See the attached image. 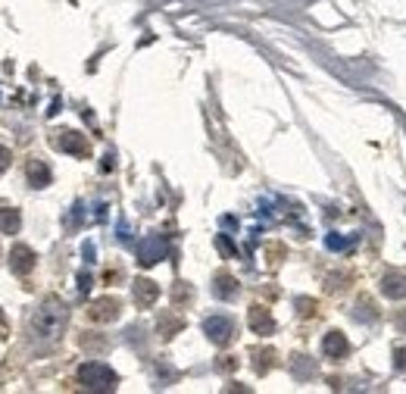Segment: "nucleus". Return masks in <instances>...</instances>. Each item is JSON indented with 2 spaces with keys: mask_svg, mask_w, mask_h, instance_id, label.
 Segmentation results:
<instances>
[{
  "mask_svg": "<svg viewBox=\"0 0 406 394\" xmlns=\"http://www.w3.org/2000/svg\"><path fill=\"white\" fill-rule=\"evenodd\" d=\"M347 351H350V341H347L341 332H328L322 338V353L328 357V360H341V357H347Z\"/></svg>",
  "mask_w": 406,
  "mask_h": 394,
  "instance_id": "6e6552de",
  "label": "nucleus"
},
{
  "mask_svg": "<svg viewBox=\"0 0 406 394\" xmlns=\"http://www.w3.org/2000/svg\"><path fill=\"white\" fill-rule=\"evenodd\" d=\"M291 369H294V375H297V379H310L312 369H316V363H312L310 357H303V353H297V357L291 360Z\"/></svg>",
  "mask_w": 406,
  "mask_h": 394,
  "instance_id": "2eb2a0df",
  "label": "nucleus"
},
{
  "mask_svg": "<svg viewBox=\"0 0 406 394\" xmlns=\"http://www.w3.org/2000/svg\"><path fill=\"white\" fill-rule=\"evenodd\" d=\"M10 160H13V156H10V150L3 147V144H0V172H3V169L10 166Z\"/></svg>",
  "mask_w": 406,
  "mask_h": 394,
  "instance_id": "5701e85b",
  "label": "nucleus"
},
{
  "mask_svg": "<svg viewBox=\"0 0 406 394\" xmlns=\"http://www.w3.org/2000/svg\"><path fill=\"white\" fill-rule=\"evenodd\" d=\"M19 225H22L19 210H13V207H0V231H3V235H16Z\"/></svg>",
  "mask_w": 406,
  "mask_h": 394,
  "instance_id": "4468645a",
  "label": "nucleus"
},
{
  "mask_svg": "<svg viewBox=\"0 0 406 394\" xmlns=\"http://www.w3.org/2000/svg\"><path fill=\"white\" fill-rule=\"evenodd\" d=\"M297 307H300V316H312L316 313V300L310 298H297Z\"/></svg>",
  "mask_w": 406,
  "mask_h": 394,
  "instance_id": "6ab92c4d",
  "label": "nucleus"
},
{
  "mask_svg": "<svg viewBox=\"0 0 406 394\" xmlns=\"http://www.w3.org/2000/svg\"><path fill=\"white\" fill-rule=\"evenodd\" d=\"M166 257V241L160 235H147V238L138 245V263L141 266H153Z\"/></svg>",
  "mask_w": 406,
  "mask_h": 394,
  "instance_id": "39448f33",
  "label": "nucleus"
},
{
  "mask_svg": "<svg viewBox=\"0 0 406 394\" xmlns=\"http://www.w3.org/2000/svg\"><path fill=\"white\" fill-rule=\"evenodd\" d=\"M10 335V322H7V316H3V310H0V341L7 338Z\"/></svg>",
  "mask_w": 406,
  "mask_h": 394,
  "instance_id": "b1692460",
  "label": "nucleus"
},
{
  "mask_svg": "<svg viewBox=\"0 0 406 394\" xmlns=\"http://www.w3.org/2000/svg\"><path fill=\"white\" fill-rule=\"evenodd\" d=\"M25 176H28V182H32V188H47L50 185V166L44 163V160H32L28 163V169H25Z\"/></svg>",
  "mask_w": 406,
  "mask_h": 394,
  "instance_id": "f8f14e48",
  "label": "nucleus"
},
{
  "mask_svg": "<svg viewBox=\"0 0 406 394\" xmlns=\"http://www.w3.org/2000/svg\"><path fill=\"white\" fill-rule=\"evenodd\" d=\"M69 326V307L60 298H47L32 316V338L38 344H54Z\"/></svg>",
  "mask_w": 406,
  "mask_h": 394,
  "instance_id": "f257e3e1",
  "label": "nucleus"
},
{
  "mask_svg": "<svg viewBox=\"0 0 406 394\" xmlns=\"http://www.w3.org/2000/svg\"><path fill=\"white\" fill-rule=\"evenodd\" d=\"M78 291H81V294H88V291H91V276H88V272H81V276H78Z\"/></svg>",
  "mask_w": 406,
  "mask_h": 394,
  "instance_id": "4be33fe9",
  "label": "nucleus"
},
{
  "mask_svg": "<svg viewBox=\"0 0 406 394\" xmlns=\"http://www.w3.org/2000/svg\"><path fill=\"white\" fill-rule=\"evenodd\" d=\"M10 269L16 272V276H28V272L34 269V251L25 245H16L13 251H10Z\"/></svg>",
  "mask_w": 406,
  "mask_h": 394,
  "instance_id": "0eeeda50",
  "label": "nucleus"
},
{
  "mask_svg": "<svg viewBox=\"0 0 406 394\" xmlns=\"http://www.w3.org/2000/svg\"><path fill=\"white\" fill-rule=\"evenodd\" d=\"M356 320L359 322H375V320H378V310H375V304H372V300H359V304H356Z\"/></svg>",
  "mask_w": 406,
  "mask_h": 394,
  "instance_id": "dca6fc26",
  "label": "nucleus"
},
{
  "mask_svg": "<svg viewBox=\"0 0 406 394\" xmlns=\"http://www.w3.org/2000/svg\"><path fill=\"white\" fill-rule=\"evenodd\" d=\"M78 385L85 388V391H94V394H107V391H116V385H119V375L113 373V369L107 366V363H85V366H78Z\"/></svg>",
  "mask_w": 406,
  "mask_h": 394,
  "instance_id": "f03ea898",
  "label": "nucleus"
},
{
  "mask_svg": "<svg viewBox=\"0 0 406 394\" xmlns=\"http://www.w3.org/2000/svg\"><path fill=\"white\" fill-rule=\"evenodd\" d=\"M394 366H397L400 373L406 369V347H397V351H394Z\"/></svg>",
  "mask_w": 406,
  "mask_h": 394,
  "instance_id": "412c9836",
  "label": "nucleus"
},
{
  "mask_svg": "<svg viewBox=\"0 0 406 394\" xmlns=\"http://www.w3.org/2000/svg\"><path fill=\"white\" fill-rule=\"evenodd\" d=\"M54 147H60L63 154H72V156H88L91 154V144L81 132H56L54 135Z\"/></svg>",
  "mask_w": 406,
  "mask_h": 394,
  "instance_id": "20e7f679",
  "label": "nucleus"
},
{
  "mask_svg": "<svg viewBox=\"0 0 406 394\" xmlns=\"http://www.w3.org/2000/svg\"><path fill=\"white\" fill-rule=\"evenodd\" d=\"M247 322H250V329L257 335H272L275 332V320H272V313L266 310V307H250V316H247Z\"/></svg>",
  "mask_w": 406,
  "mask_h": 394,
  "instance_id": "1a4fd4ad",
  "label": "nucleus"
},
{
  "mask_svg": "<svg viewBox=\"0 0 406 394\" xmlns=\"http://www.w3.org/2000/svg\"><path fill=\"white\" fill-rule=\"evenodd\" d=\"M235 366H237L235 357H222V363H219V369H222V373H228V369H235Z\"/></svg>",
  "mask_w": 406,
  "mask_h": 394,
  "instance_id": "393cba45",
  "label": "nucleus"
},
{
  "mask_svg": "<svg viewBox=\"0 0 406 394\" xmlns=\"http://www.w3.org/2000/svg\"><path fill=\"white\" fill-rule=\"evenodd\" d=\"M203 332L216 347H225L235 338V322L228 316H210V320H203Z\"/></svg>",
  "mask_w": 406,
  "mask_h": 394,
  "instance_id": "7ed1b4c3",
  "label": "nucleus"
},
{
  "mask_svg": "<svg viewBox=\"0 0 406 394\" xmlns=\"http://www.w3.org/2000/svg\"><path fill=\"white\" fill-rule=\"evenodd\" d=\"M213 294H216L219 300H231L237 294V279L228 276V272H219L216 282H213Z\"/></svg>",
  "mask_w": 406,
  "mask_h": 394,
  "instance_id": "ddd939ff",
  "label": "nucleus"
},
{
  "mask_svg": "<svg viewBox=\"0 0 406 394\" xmlns=\"http://www.w3.org/2000/svg\"><path fill=\"white\" fill-rule=\"evenodd\" d=\"M272 360H275V353H272V351H253V369H257L259 375L269 373Z\"/></svg>",
  "mask_w": 406,
  "mask_h": 394,
  "instance_id": "f3484780",
  "label": "nucleus"
},
{
  "mask_svg": "<svg viewBox=\"0 0 406 394\" xmlns=\"http://www.w3.org/2000/svg\"><path fill=\"white\" fill-rule=\"evenodd\" d=\"M182 326H184L182 320H166V316H162V320H160V335H162V338H172V335H175Z\"/></svg>",
  "mask_w": 406,
  "mask_h": 394,
  "instance_id": "a211bd4d",
  "label": "nucleus"
},
{
  "mask_svg": "<svg viewBox=\"0 0 406 394\" xmlns=\"http://www.w3.org/2000/svg\"><path fill=\"white\" fill-rule=\"evenodd\" d=\"M325 245L332 247V251H347V247H350V241H347V238H338V235H328V241H325Z\"/></svg>",
  "mask_w": 406,
  "mask_h": 394,
  "instance_id": "aec40b11",
  "label": "nucleus"
},
{
  "mask_svg": "<svg viewBox=\"0 0 406 394\" xmlns=\"http://www.w3.org/2000/svg\"><path fill=\"white\" fill-rule=\"evenodd\" d=\"M381 294L391 300H403L406 298V276L403 272H387L381 279Z\"/></svg>",
  "mask_w": 406,
  "mask_h": 394,
  "instance_id": "9d476101",
  "label": "nucleus"
},
{
  "mask_svg": "<svg viewBox=\"0 0 406 394\" xmlns=\"http://www.w3.org/2000/svg\"><path fill=\"white\" fill-rule=\"evenodd\" d=\"M156 298H160V285L150 279H138L135 282V304L138 307H153Z\"/></svg>",
  "mask_w": 406,
  "mask_h": 394,
  "instance_id": "9b49d317",
  "label": "nucleus"
},
{
  "mask_svg": "<svg viewBox=\"0 0 406 394\" xmlns=\"http://www.w3.org/2000/svg\"><path fill=\"white\" fill-rule=\"evenodd\" d=\"M119 310H122V304L116 298H100V300L91 304L88 316L94 322H113V320H119Z\"/></svg>",
  "mask_w": 406,
  "mask_h": 394,
  "instance_id": "423d86ee",
  "label": "nucleus"
},
{
  "mask_svg": "<svg viewBox=\"0 0 406 394\" xmlns=\"http://www.w3.org/2000/svg\"><path fill=\"white\" fill-rule=\"evenodd\" d=\"M394 322H397V329H400V332H406V310H397Z\"/></svg>",
  "mask_w": 406,
  "mask_h": 394,
  "instance_id": "a878e982",
  "label": "nucleus"
}]
</instances>
